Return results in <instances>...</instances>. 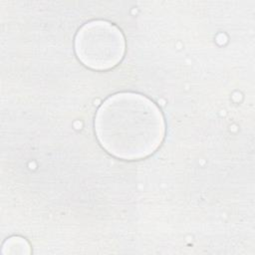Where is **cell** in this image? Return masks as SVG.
I'll return each mask as SVG.
<instances>
[{"label": "cell", "mask_w": 255, "mask_h": 255, "mask_svg": "<svg viewBox=\"0 0 255 255\" xmlns=\"http://www.w3.org/2000/svg\"><path fill=\"white\" fill-rule=\"evenodd\" d=\"M74 47L77 58L84 66L107 71L123 60L126 41L115 24L106 20H92L78 30Z\"/></svg>", "instance_id": "obj_2"}, {"label": "cell", "mask_w": 255, "mask_h": 255, "mask_svg": "<svg viewBox=\"0 0 255 255\" xmlns=\"http://www.w3.org/2000/svg\"><path fill=\"white\" fill-rule=\"evenodd\" d=\"M14 247H17L19 249V253H30V245L29 243L22 237H19V236H13V237H10L8 238L4 245H3V250H6L8 249V251L5 252L8 253L12 248Z\"/></svg>", "instance_id": "obj_3"}, {"label": "cell", "mask_w": 255, "mask_h": 255, "mask_svg": "<svg viewBox=\"0 0 255 255\" xmlns=\"http://www.w3.org/2000/svg\"><path fill=\"white\" fill-rule=\"evenodd\" d=\"M96 136L110 154L125 160L147 157L161 144L165 123L158 107L132 92L109 97L98 109Z\"/></svg>", "instance_id": "obj_1"}]
</instances>
